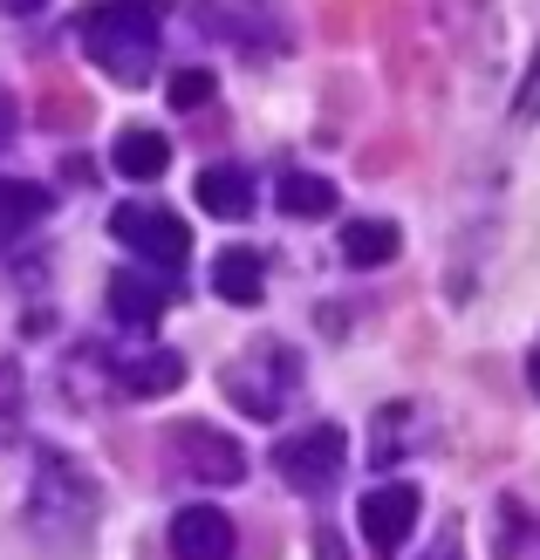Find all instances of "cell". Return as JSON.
Wrapping results in <instances>:
<instances>
[{"label":"cell","mask_w":540,"mask_h":560,"mask_svg":"<svg viewBox=\"0 0 540 560\" xmlns=\"http://www.w3.org/2000/svg\"><path fill=\"white\" fill-rule=\"evenodd\" d=\"M164 21H172V0H103V8L82 14V55L103 75H117L124 90H145L158 75Z\"/></svg>","instance_id":"1"},{"label":"cell","mask_w":540,"mask_h":560,"mask_svg":"<svg viewBox=\"0 0 540 560\" xmlns=\"http://www.w3.org/2000/svg\"><path fill=\"white\" fill-rule=\"evenodd\" d=\"M219 389H226V404H240L246 417L274 424V417L295 410V397H301V355L288 342H274V335H261V342H246L219 370Z\"/></svg>","instance_id":"2"},{"label":"cell","mask_w":540,"mask_h":560,"mask_svg":"<svg viewBox=\"0 0 540 560\" xmlns=\"http://www.w3.org/2000/svg\"><path fill=\"white\" fill-rule=\"evenodd\" d=\"M62 513H69L76 540H82V534H90V520H96V486L82 479V465H69V458H42L35 492H27V520H35V534L62 540Z\"/></svg>","instance_id":"3"},{"label":"cell","mask_w":540,"mask_h":560,"mask_svg":"<svg viewBox=\"0 0 540 560\" xmlns=\"http://www.w3.org/2000/svg\"><path fill=\"white\" fill-rule=\"evenodd\" d=\"M343 465H349L343 424H308V431H295V438H280V452H274V471H280L295 492H329L335 479H343Z\"/></svg>","instance_id":"4"},{"label":"cell","mask_w":540,"mask_h":560,"mask_svg":"<svg viewBox=\"0 0 540 560\" xmlns=\"http://www.w3.org/2000/svg\"><path fill=\"white\" fill-rule=\"evenodd\" d=\"M110 233H117L137 260H151V267H185V254H192V233H185V219L172 212V206H117V219H110Z\"/></svg>","instance_id":"5"},{"label":"cell","mask_w":540,"mask_h":560,"mask_svg":"<svg viewBox=\"0 0 540 560\" xmlns=\"http://www.w3.org/2000/svg\"><path fill=\"white\" fill-rule=\"evenodd\" d=\"M417 513H424L417 486H404V479H383V486H369V492H363V506H356L369 553H377V560H397V553L411 547V534H417Z\"/></svg>","instance_id":"6"},{"label":"cell","mask_w":540,"mask_h":560,"mask_svg":"<svg viewBox=\"0 0 540 560\" xmlns=\"http://www.w3.org/2000/svg\"><path fill=\"white\" fill-rule=\"evenodd\" d=\"M164 444H172L179 471H192V479H206V486H240L246 479V452L212 424H172Z\"/></svg>","instance_id":"7"},{"label":"cell","mask_w":540,"mask_h":560,"mask_svg":"<svg viewBox=\"0 0 540 560\" xmlns=\"http://www.w3.org/2000/svg\"><path fill=\"white\" fill-rule=\"evenodd\" d=\"M110 383L130 389V397H172L185 383V355L179 349H130V355H110Z\"/></svg>","instance_id":"8"},{"label":"cell","mask_w":540,"mask_h":560,"mask_svg":"<svg viewBox=\"0 0 540 560\" xmlns=\"http://www.w3.org/2000/svg\"><path fill=\"white\" fill-rule=\"evenodd\" d=\"M240 534H233V520H226L219 506H185L172 513V553L179 560H233Z\"/></svg>","instance_id":"9"},{"label":"cell","mask_w":540,"mask_h":560,"mask_svg":"<svg viewBox=\"0 0 540 560\" xmlns=\"http://www.w3.org/2000/svg\"><path fill=\"white\" fill-rule=\"evenodd\" d=\"M164 307H172V280H151V273H117L110 280V315L124 328H151Z\"/></svg>","instance_id":"10"},{"label":"cell","mask_w":540,"mask_h":560,"mask_svg":"<svg viewBox=\"0 0 540 560\" xmlns=\"http://www.w3.org/2000/svg\"><path fill=\"white\" fill-rule=\"evenodd\" d=\"M198 206L212 219H246L253 212V178L240 164H206V172H198Z\"/></svg>","instance_id":"11"},{"label":"cell","mask_w":540,"mask_h":560,"mask_svg":"<svg viewBox=\"0 0 540 560\" xmlns=\"http://www.w3.org/2000/svg\"><path fill=\"white\" fill-rule=\"evenodd\" d=\"M212 288H219V301L253 307V301L267 294V267H261V254H246V246H226V254L212 260Z\"/></svg>","instance_id":"12"},{"label":"cell","mask_w":540,"mask_h":560,"mask_svg":"<svg viewBox=\"0 0 540 560\" xmlns=\"http://www.w3.org/2000/svg\"><path fill=\"white\" fill-rule=\"evenodd\" d=\"M164 164H172V144H164V130H145V124L117 130V172H124L130 185L164 178Z\"/></svg>","instance_id":"13"},{"label":"cell","mask_w":540,"mask_h":560,"mask_svg":"<svg viewBox=\"0 0 540 560\" xmlns=\"http://www.w3.org/2000/svg\"><path fill=\"white\" fill-rule=\"evenodd\" d=\"M55 206V191L35 178H0V240H21L27 226H42Z\"/></svg>","instance_id":"14"},{"label":"cell","mask_w":540,"mask_h":560,"mask_svg":"<svg viewBox=\"0 0 540 560\" xmlns=\"http://www.w3.org/2000/svg\"><path fill=\"white\" fill-rule=\"evenodd\" d=\"M397 246H404V233H397L390 219H349L343 226V260L349 267H390Z\"/></svg>","instance_id":"15"},{"label":"cell","mask_w":540,"mask_h":560,"mask_svg":"<svg viewBox=\"0 0 540 560\" xmlns=\"http://www.w3.org/2000/svg\"><path fill=\"white\" fill-rule=\"evenodd\" d=\"M280 212L288 219H322V212H335V185L315 178V172H288L280 178Z\"/></svg>","instance_id":"16"},{"label":"cell","mask_w":540,"mask_h":560,"mask_svg":"<svg viewBox=\"0 0 540 560\" xmlns=\"http://www.w3.org/2000/svg\"><path fill=\"white\" fill-rule=\"evenodd\" d=\"M198 103H212V75L206 69H179L172 75V109H198Z\"/></svg>","instance_id":"17"},{"label":"cell","mask_w":540,"mask_h":560,"mask_svg":"<svg viewBox=\"0 0 540 560\" xmlns=\"http://www.w3.org/2000/svg\"><path fill=\"white\" fill-rule=\"evenodd\" d=\"M514 117H520V124L540 117V48H533V62H527V90H520V103H514Z\"/></svg>","instance_id":"18"},{"label":"cell","mask_w":540,"mask_h":560,"mask_svg":"<svg viewBox=\"0 0 540 560\" xmlns=\"http://www.w3.org/2000/svg\"><path fill=\"white\" fill-rule=\"evenodd\" d=\"M14 130H21V103H14L8 90H0V151L14 144Z\"/></svg>","instance_id":"19"},{"label":"cell","mask_w":540,"mask_h":560,"mask_svg":"<svg viewBox=\"0 0 540 560\" xmlns=\"http://www.w3.org/2000/svg\"><path fill=\"white\" fill-rule=\"evenodd\" d=\"M417 560H466V547H459V534H451V526H445V534H438L432 547H424Z\"/></svg>","instance_id":"20"},{"label":"cell","mask_w":540,"mask_h":560,"mask_svg":"<svg viewBox=\"0 0 540 560\" xmlns=\"http://www.w3.org/2000/svg\"><path fill=\"white\" fill-rule=\"evenodd\" d=\"M315 560H349V547L335 540V534H315Z\"/></svg>","instance_id":"21"},{"label":"cell","mask_w":540,"mask_h":560,"mask_svg":"<svg viewBox=\"0 0 540 560\" xmlns=\"http://www.w3.org/2000/svg\"><path fill=\"white\" fill-rule=\"evenodd\" d=\"M0 8H8V14H42L48 0H0Z\"/></svg>","instance_id":"22"},{"label":"cell","mask_w":540,"mask_h":560,"mask_svg":"<svg viewBox=\"0 0 540 560\" xmlns=\"http://www.w3.org/2000/svg\"><path fill=\"white\" fill-rule=\"evenodd\" d=\"M527 383L540 389V342H533V355H527Z\"/></svg>","instance_id":"23"}]
</instances>
